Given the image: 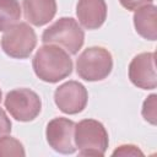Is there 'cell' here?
Wrapping results in <instances>:
<instances>
[{"instance_id": "cell-1", "label": "cell", "mask_w": 157, "mask_h": 157, "mask_svg": "<svg viewBox=\"0 0 157 157\" xmlns=\"http://www.w3.org/2000/svg\"><path fill=\"white\" fill-rule=\"evenodd\" d=\"M32 66L37 77L49 83H56L72 72L69 53L55 44L42 45L33 56Z\"/></svg>"}, {"instance_id": "cell-2", "label": "cell", "mask_w": 157, "mask_h": 157, "mask_svg": "<svg viewBox=\"0 0 157 157\" xmlns=\"http://www.w3.org/2000/svg\"><path fill=\"white\" fill-rule=\"evenodd\" d=\"M74 142L80 156H104L109 137L104 125L94 119H83L75 124Z\"/></svg>"}, {"instance_id": "cell-3", "label": "cell", "mask_w": 157, "mask_h": 157, "mask_svg": "<svg viewBox=\"0 0 157 157\" xmlns=\"http://www.w3.org/2000/svg\"><path fill=\"white\" fill-rule=\"evenodd\" d=\"M44 44L63 47L70 54H77L85 42V32L72 17H60L42 34Z\"/></svg>"}, {"instance_id": "cell-4", "label": "cell", "mask_w": 157, "mask_h": 157, "mask_svg": "<svg viewBox=\"0 0 157 157\" xmlns=\"http://www.w3.org/2000/svg\"><path fill=\"white\" fill-rule=\"evenodd\" d=\"M113 69V58L103 47L85 49L76 60V72L85 81H101L108 77Z\"/></svg>"}, {"instance_id": "cell-5", "label": "cell", "mask_w": 157, "mask_h": 157, "mask_svg": "<svg viewBox=\"0 0 157 157\" xmlns=\"http://www.w3.org/2000/svg\"><path fill=\"white\" fill-rule=\"evenodd\" d=\"M37 45L34 29L26 22H20L5 31L1 37L4 53L13 59H26Z\"/></svg>"}, {"instance_id": "cell-6", "label": "cell", "mask_w": 157, "mask_h": 157, "mask_svg": "<svg viewBox=\"0 0 157 157\" xmlns=\"http://www.w3.org/2000/svg\"><path fill=\"white\" fill-rule=\"evenodd\" d=\"M4 104L10 115L18 121L34 120L42 109L39 96L29 88H16L10 91L5 97Z\"/></svg>"}, {"instance_id": "cell-7", "label": "cell", "mask_w": 157, "mask_h": 157, "mask_svg": "<svg viewBox=\"0 0 157 157\" xmlns=\"http://www.w3.org/2000/svg\"><path fill=\"white\" fill-rule=\"evenodd\" d=\"M75 123L67 118L58 117L52 119L45 129V137L49 146L63 155H71L76 151L74 142Z\"/></svg>"}, {"instance_id": "cell-8", "label": "cell", "mask_w": 157, "mask_h": 157, "mask_svg": "<svg viewBox=\"0 0 157 157\" xmlns=\"http://www.w3.org/2000/svg\"><path fill=\"white\" fill-rule=\"evenodd\" d=\"M88 101L86 87L77 81H67L60 85L54 92V102L56 107L65 114L81 113Z\"/></svg>"}, {"instance_id": "cell-9", "label": "cell", "mask_w": 157, "mask_h": 157, "mask_svg": "<svg viewBox=\"0 0 157 157\" xmlns=\"http://www.w3.org/2000/svg\"><path fill=\"white\" fill-rule=\"evenodd\" d=\"M156 54L153 52L140 53L129 64V78L139 88L155 90L157 86Z\"/></svg>"}, {"instance_id": "cell-10", "label": "cell", "mask_w": 157, "mask_h": 157, "mask_svg": "<svg viewBox=\"0 0 157 157\" xmlns=\"http://www.w3.org/2000/svg\"><path fill=\"white\" fill-rule=\"evenodd\" d=\"M76 16L86 29H97L107 18V4L104 0H78Z\"/></svg>"}, {"instance_id": "cell-11", "label": "cell", "mask_w": 157, "mask_h": 157, "mask_svg": "<svg viewBox=\"0 0 157 157\" xmlns=\"http://www.w3.org/2000/svg\"><path fill=\"white\" fill-rule=\"evenodd\" d=\"M25 18L33 26L49 23L56 13L55 0H22Z\"/></svg>"}, {"instance_id": "cell-12", "label": "cell", "mask_w": 157, "mask_h": 157, "mask_svg": "<svg viewBox=\"0 0 157 157\" xmlns=\"http://www.w3.org/2000/svg\"><path fill=\"white\" fill-rule=\"evenodd\" d=\"M134 26L139 36L147 40L157 39V7L153 4L144 5L134 12Z\"/></svg>"}, {"instance_id": "cell-13", "label": "cell", "mask_w": 157, "mask_h": 157, "mask_svg": "<svg viewBox=\"0 0 157 157\" xmlns=\"http://www.w3.org/2000/svg\"><path fill=\"white\" fill-rule=\"evenodd\" d=\"M21 17L18 0H0V32L16 25Z\"/></svg>"}, {"instance_id": "cell-14", "label": "cell", "mask_w": 157, "mask_h": 157, "mask_svg": "<svg viewBox=\"0 0 157 157\" xmlns=\"http://www.w3.org/2000/svg\"><path fill=\"white\" fill-rule=\"evenodd\" d=\"M26 155L23 145L12 136H0V157L4 156H21Z\"/></svg>"}, {"instance_id": "cell-15", "label": "cell", "mask_w": 157, "mask_h": 157, "mask_svg": "<svg viewBox=\"0 0 157 157\" xmlns=\"http://www.w3.org/2000/svg\"><path fill=\"white\" fill-rule=\"evenodd\" d=\"M141 114L147 123L152 125L157 124V94L152 93L144 101Z\"/></svg>"}, {"instance_id": "cell-16", "label": "cell", "mask_w": 157, "mask_h": 157, "mask_svg": "<svg viewBox=\"0 0 157 157\" xmlns=\"http://www.w3.org/2000/svg\"><path fill=\"white\" fill-rule=\"evenodd\" d=\"M113 156H144V152L135 145H121L115 148Z\"/></svg>"}, {"instance_id": "cell-17", "label": "cell", "mask_w": 157, "mask_h": 157, "mask_svg": "<svg viewBox=\"0 0 157 157\" xmlns=\"http://www.w3.org/2000/svg\"><path fill=\"white\" fill-rule=\"evenodd\" d=\"M153 0H119L120 5L123 7H125L126 10H130V11H135L136 9L144 6V5H148V4H152Z\"/></svg>"}, {"instance_id": "cell-18", "label": "cell", "mask_w": 157, "mask_h": 157, "mask_svg": "<svg viewBox=\"0 0 157 157\" xmlns=\"http://www.w3.org/2000/svg\"><path fill=\"white\" fill-rule=\"evenodd\" d=\"M11 126H12L11 120L6 115L5 110L2 108H0V136L11 132Z\"/></svg>"}, {"instance_id": "cell-19", "label": "cell", "mask_w": 157, "mask_h": 157, "mask_svg": "<svg viewBox=\"0 0 157 157\" xmlns=\"http://www.w3.org/2000/svg\"><path fill=\"white\" fill-rule=\"evenodd\" d=\"M1 98H2V93H1V90H0V102H1Z\"/></svg>"}]
</instances>
